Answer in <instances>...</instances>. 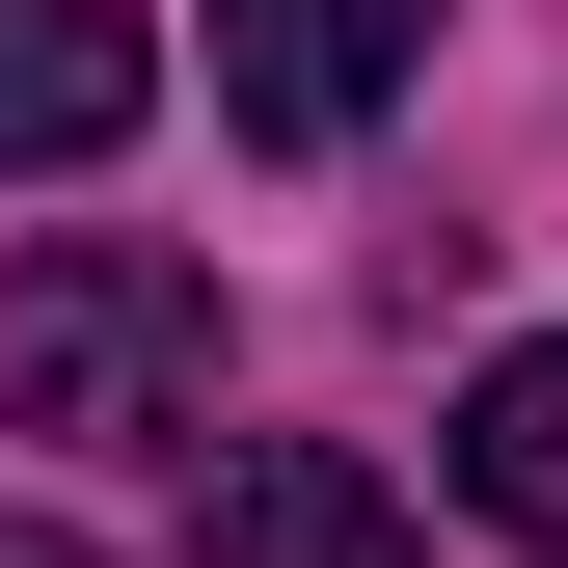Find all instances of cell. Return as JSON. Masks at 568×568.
I'll return each mask as SVG.
<instances>
[{"instance_id":"7a4b0ae2","label":"cell","mask_w":568,"mask_h":568,"mask_svg":"<svg viewBox=\"0 0 568 568\" xmlns=\"http://www.w3.org/2000/svg\"><path fill=\"white\" fill-rule=\"evenodd\" d=\"M406 54H434V0H217V109L271 163H352L406 109Z\"/></svg>"},{"instance_id":"5b68a950","label":"cell","mask_w":568,"mask_h":568,"mask_svg":"<svg viewBox=\"0 0 568 568\" xmlns=\"http://www.w3.org/2000/svg\"><path fill=\"white\" fill-rule=\"evenodd\" d=\"M460 515L568 568V325H541V352H487V379H460Z\"/></svg>"},{"instance_id":"3957f363","label":"cell","mask_w":568,"mask_h":568,"mask_svg":"<svg viewBox=\"0 0 568 568\" xmlns=\"http://www.w3.org/2000/svg\"><path fill=\"white\" fill-rule=\"evenodd\" d=\"M190 487H217V568H434V515L325 434H190Z\"/></svg>"},{"instance_id":"277c9868","label":"cell","mask_w":568,"mask_h":568,"mask_svg":"<svg viewBox=\"0 0 568 568\" xmlns=\"http://www.w3.org/2000/svg\"><path fill=\"white\" fill-rule=\"evenodd\" d=\"M135 109H163L135 0H0V163H109Z\"/></svg>"},{"instance_id":"6da1fadb","label":"cell","mask_w":568,"mask_h":568,"mask_svg":"<svg viewBox=\"0 0 568 568\" xmlns=\"http://www.w3.org/2000/svg\"><path fill=\"white\" fill-rule=\"evenodd\" d=\"M0 434H82V460H190L217 434V271L190 244H28L0 271Z\"/></svg>"},{"instance_id":"8992f818","label":"cell","mask_w":568,"mask_h":568,"mask_svg":"<svg viewBox=\"0 0 568 568\" xmlns=\"http://www.w3.org/2000/svg\"><path fill=\"white\" fill-rule=\"evenodd\" d=\"M0 568H109V541H54V515H0Z\"/></svg>"}]
</instances>
